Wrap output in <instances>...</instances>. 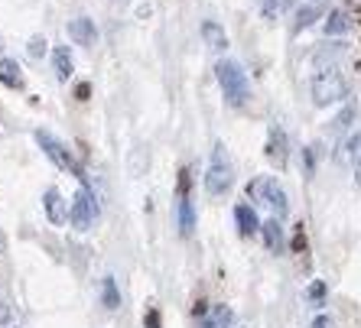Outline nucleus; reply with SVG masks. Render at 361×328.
<instances>
[{"mask_svg":"<svg viewBox=\"0 0 361 328\" xmlns=\"http://www.w3.org/2000/svg\"><path fill=\"white\" fill-rule=\"evenodd\" d=\"M215 78L221 84V94H225V101L231 108H244V104L251 101V82H247V72L238 65L235 59H221L215 65Z\"/></svg>","mask_w":361,"mask_h":328,"instance_id":"nucleus-1","label":"nucleus"},{"mask_svg":"<svg viewBox=\"0 0 361 328\" xmlns=\"http://www.w3.org/2000/svg\"><path fill=\"white\" fill-rule=\"evenodd\" d=\"M310 94H312V104L316 108H329V104H338L348 94V82L338 68H319L310 82Z\"/></svg>","mask_w":361,"mask_h":328,"instance_id":"nucleus-2","label":"nucleus"},{"mask_svg":"<svg viewBox=\"0 0 361 328\" xmlns=\"http://www.w3.org/2000/svg\"><path fill=\"white\" fill-rule=\"evenodd\" d=\"M235 182V166L228 160V150L225 144H215L212 146V160L209 169H205V192L209 195H225Z\"/></svg>","mask_w":361,"mask_h":328,"instance_id":"nucleus-3","label":"nucleus"},{"mask_svg":"<svg viewBox=\"0 0 361 328\" xmlns=\"http://www.w3.org/2000/svg\"><path fill=\"white\" fill-rule=\"evenodd\" d=\"M33 137H36V144L42 146V153H46V156H49V160L56 163V166L66 169V172H72V176H75L78 182H82V189H88V176H85V169L75 163V156H72V153L66 150V144H62V140H56V137H52L49 130H36Z\"/></svg>","mask_w":361,"mask_h":328,"instance_id":"nucleus-4","label":"nucleus"},{"mask_svg":"<svg viewBox=\"0 0 361 328\" xmlns=\"http://www.w3.org/2000/svg\"><path fill=\"white\" fill-rule=\"evenodd\" d=\"M94 218H98V198L92 189H78L75 198L68 202V225L75 231H92Z\"/></svg>","mask_w":361,"mask_h":328,"instance_id":"nucleus-5","label":"nucleus"},{"mask_svg":"<svg viewBox=\"0 0 361 328\" xmlns=\"http://www.w3.org/2000/svg\"><path fill=\"white\" fill-rule=\"evenodd\" d=\"M251 192L261 195V202L274 208V218H277V221L286 218V211H290V198H286L283 185H280L277 179H257V182L251 185Z\"/></svg>","mask_w":361,"mask_h":328,"instance_id":"nucleus-6","label":"nucleus"},{"mask_svg":"<svg viewBox=\"0 0 361 328\" xmlns=\"http://www.w3.org/2000/svg\"><path fill=\"white\" fill-rule=\"evenodd\" d=\"M68 39L75 42V46H94L98 42V26H94V20L88 17H78L68 23Z\"/></svg>","mask_w":361,"mask_h":328,"instance_id":"nucleus-7","label":"nucleus"},{"mask_svg":"<svg viewBox=\"0 0 361 328\" xmlns=\"http://www.w3.org/2000/svg\"><path fill=\"white\" fill-rule=\"evenodd\" d=\"M42 208H46V218H49L52 225H66L68 221V205L62 202L59 189H46V192H42Z\"/></svg>","mask_w":361,"mask_h":328,"instance_id":"nucleus-8","label":"nucleus"},{"mask_svg":"<svg viewBox=\"0 0 361 328\" xmlns=\"http://www.w3.org/2000/svg\"><path fill=\"white\" fill-rule=\"evenodd\" d=\"M235 225H238V231H241V237H251L264 227L261 218H257V211H254L251 205H244V202L235 208Z\"/></svg>","mask_w":361,"mask_h":328,"instance_id":"nucleus-9","label":"nucleus"},{"mask_svg":"<svg viewBox=\"0 0 361 328\" xmlns=\"http://www.w3.org/2000/svg\"><path fill=\"white\" fill-rule=\"evenodd\" d=\"M202 328H238V319L228 305H212V309L202 315Z\"/></svg>","mask_w":361,"mask_h":328,"instance_id":"nucleus-10","label":"nucleus"},{"mask_svg":"<svg viewBox=\"0 0 361 328\" xmlns=\"http://www.w3.org/2000/svg\"><path fill=\"white\" fill-rule=\"evenodd\" d=\"M202 39H205V46L215 52H225L228 49V33H225V26L215 23V20H205L202 23Z\"/></svg>","mask_w":361,"mask_h":328,"instance_id":"nucleus-11","label":"nucleus"},{"mask_svg":"<svg viewBox=\"0 0 361 328\" xmlns=\"http://www.w3.org/2000/svg\"><path fill=\"white\" fill-rule=\"evenodd\" d=\"M176 221H179V234H183V237H189L195 231V208H192V198H189V195H179Z\"/></svg>","mask_w":361,"mask_h":328,"instance_id":"nucleus-12","label":"nucleus"},{"mask_svg":"<svg viewBox=\"0 0 361 328\" xmlns=\"http://www.w3.org/2000/svg\"><path fill=\"white\" fill-rule=\"evenodd\" d=\"M261 234H264V244H267V251H270V253H283V244H286V237H283V225H280L277 218L264 221Z\"/></svg>","mask_w":361,"mask_h":328,"instance_id":"nucleus-13","label":"nucleus"},{"mask_svg":"<svg viewBox=\"0 0 361 328\" xmlns=\"http://www.w3.org/2000/svg\"><path fill=\"white\" fill-rule=\"evenodd\" d=\"M267 160H274L277 166H286V134L280 127H270V140H267Z\"/></svg>","mask_w":361,"mask_h":328,"instance_id":"nucleus-14","label":"nucleus"},{"mask_svg":"<svg viewBox=\"0 0 361 328\" xmlns=\"http://www.w3.org/2000/svg\"><path fill=\"white\" fill-rule=\"evenodd\" d=\"M0 84H7V88H23V68H20L17 59H0Z\"/></svg>","mask_w":361,"mask_h":328,"instance_id":"nucleus-15","label":"nucleus"},{"mask_svg":"<svg viewBox=\"0 0 361 328\" xmlns=\"http://www.w3.org/2000/svg\"><path fill=\"white\" fill-rule=\"evenodd\" d=\"M52 65H56V75H59L62 82H68V78H72V72H75V62H72V52H68V46H56V49H52Z\"/></svg>","mask_w":361,"mask_h":328,"instance_id":"nucleus-16","label":"nucleus"},{"mask_svg":"<svg viewBox=\"0 0 361 328\" xmlns=\"http://www.w3.org/2000/svg\"><path fill=\"white\" fill-rule=\"evenodd\" d=\"M348 26H352L348 13H345V10H332L322 30H326V36H342V33H348Z\"/></svg>","mask_w":361,"mask_h":328,"instance_id":"nucleus-17","label":"nucleus"},{"mask_svg":"<svg viewBox=\"0 0 361 328\" xmlns=\"http://www.w3.org/2000/svg\"><path fill=\"white\" fill-rule=\"evenodd\" d=\"M101 299H104V309H118V305H121V293H118V283H114V277H104V279H101Z\"/></svg>","mask_w":361,"mask_h":328,"instance_id":"nucleus-18","label":"nucleus"},{"mask_svg":"<svg viewBox=\"0 0 361 328\" xmlns=\"http://www.w3.org/2000/svg\"><path fill=\"white\" fill-rule=\"evenodd\" d=\"M316 17H319V10H316V7H302L300 13H296V26H293V30H296V33H300V30H306V26H310Z\"/></svg>","mask_w":361,"mask_h":328,"instance_id":"nucleus-19","label":"nucleus"},{"mask_svg":"<svg viewBox=\"0 0 361 328\" xmlns=\"http://www.w3.org/2000/svg\"><path fill=\"white\" fill-rule=\"evenodd\" d=\"M352 120H355V108L348 104V108H345L342 114L332 120V130H338V134H342V130H348V127H352Z\"/></svg>","mask_w":361,"mask_h":328,"instance_id":"nucleus-20","label":"nucleus"},{"mask_svg":"<svg viewBox=\"0 0 361 328\" xmlns=\"http://www.w3.org/2000/svg\"><path fill=\"white\" fill-rule=\"evenodd\" d=\"M358 146H361V134H352L348 140L342 144V153H338V160H345V156H358Z\"/></svg>","mask_w":361,"mask_h":328,"instance_id":"nucleus-21","label":"nucleus"},{"mask_svg":"<svg viewBox=\"0 0 361 328\" xmlns=\"http://www.w3.org/2000/svg\"><path fill=\"white\" fill-rule=\"evenodd\" d=\"M310 299L316 305H322V299H326V283H319V279H316V283L310 286Z\"/></svg>","mask_w":361,"mask_h":328,"instance_id":"nucleus-22","label":"nucleus"},{"mask_svg":"<svg viewBox=\"0 0 361 328\" xmlns=\"http://www.w3.org/2000/svg\"><path fill=\"white\" fill-rule=\"evenodd\" d=\"M143 328H163L160 309H147V315H143Z\"/></svg>","mask_w":361,"mask_h":328,"instance_id":"nucleus-23","label":"nucleus"},{"mask_svg":"<svg viewBox=\"0 0 361 328\" xmlns=\"http://www.w3.org/2000/svg\"><path fill=\"white\" fill-rule=\"evenodd\" d=\"M261 7H264V17H267V20H277V13H280V0H261Z\"/></svg>","mask_w":361,"mask_h":328,"instance_id":"nucleus-24","label":"nucleus"},{"mask_svg":"<svg viewBox=\"0 0 361 328\" xmlns=\"http://www.w3.org/2000/svg\"><path fill=\"white\" fill-rule=\"evenodd\" d=\"M310 328H336V322L329 319V315H316V319H312V325Z\"/></svg>","mask_w":361,"mask_h":328,"instance_id":"nucleus-25","label":"nucleus"},{"mask_svg":"<svg viewBox=\"0 0 361 328\" xmlns=\"http://www.w3.org/2000/svg\"><path fill=\"white\" fill-rule=\"evenodd\" d=\"M42 52H46V39H39V36H36V39L30 42V56H42Z\"/></svg>","mask_w":361,"mask_h":328,"instance_id":"nucleus-26","label":"nucleus"},{"mask_svg":"<svg viewBox=\"0 0 361 328\" xmlns=\"http://www.w3.org/2000/svg\"><path fill=\"white\" fill-rule=\"evenodd\" d=\"M355 185H358V189H361V153H358V156H355Z\"/></svg>","mask_w":361,"mask_h":328,"instance_id":"nucleus-27","label":"nucleus"},{"mask_svg":"<svg viewBox=\"0 0 361 328\" xmlns=\"http://www.w3.org/2000/svg\"><path fill=\"white\" fill-rule=\"evenodd\" d=\"M7 319H10V312H7V305H0V328L7 325Z\"/></svg>","mask_w":361,"mask_h":328,"instance_id":"nucleus-28","label":"nucleus"}]
</instances>
